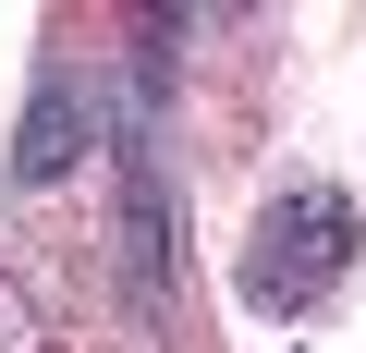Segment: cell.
Instances as JSON below:
<instances>
[{
	"instance_id": "obj_2",
	"label": "cell",
	"mask_w": 366,
	"mask_h": 353,
	"mask_svg": "<svg viewBox=\"0 0 366 353\" xmlns=\"http://www.w3.org/2000/svg\"><path fill=\"white\" fill-rule=\"evenodd\" d=\"M74 158H86V98H74V86H37V110H25V134H13V170H25V183H61Z\"/></svg>"
},
{
	"instance_id": "obj_1",
	"label": "cell",
	"mask_w": 366,
	"mask_h": 353,
	"mask_svg": "<svg viewBox=\"0 0 366 353\" xmlns=\"http://www.w3.org/2000/svg\"><path fill=\"white\" fill-rule=\"evenodd\" d=\"M342 268H354V195H342V183H293V195L257 220L244 292H257V305H317Z\"/></svg>"
}]
</instances>
